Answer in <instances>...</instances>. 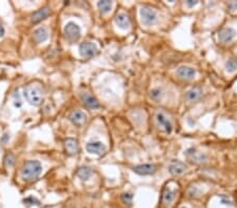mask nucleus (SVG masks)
Instances as JSON below:
<instances>
[{"label": "nucleus", "instance_id": "1", "mask_svg": "<svg viewBox=\"0 0 237 208\" xmlns=\"http://www.w3.org/2000/svg\"><path fill=\"white\" fill-rule=\"evenodd\" d=\"M41 171H42V165L40 164V162L36 161V160H31L23 164L21 171H20V176L25 182H33L40 176Z\"/></svg>", "mask_w": 237, "mask_h": 208}, {"label": "nucleus", "instance_id": "2", "mask_svg": "<svg viewBox=\"0 0 237 208\" xmlns=\"http://www.w3.org/2000/svg\"><path fill=\"white\" fill-rule=\"evenodd\" d=\"M23 96L26 99V101L31 105H34V106H39L43 101V95L41 87L39 85H35V84H30V85L25 87Z\"/></svg>", "mask_w": 237, "mask_h": 208}, {"label": "nucleus", "instance_id": "3", "mask_svg": "<svg viewBox=\"0 0 237 208\" xmlns=\"http://www.w3.org/2000/svg\"><path fill=\"white\" fill-rule=\"evenodd\" d=\"M140 17H141V21L145 25L151 26L157 22V14H156V12L152 8L146 7V5L140 8Z\"/></svg>", "mask_w": 237, "mask_h": 208}, {"label": "nucleus", "instance_id": "4", "mask_svg": "<svg viewBox=\"0 0 237 208\" xmlns=\"http://www.w3.org/2000/svg\"><path fill=\"white\" fill-rule=\"evenodd\" d=\"M80 34H81V29H80L79 25L76 24L73 21L68 22L64 26V35L69 40L72 42L77 41L80 38Z\"/></svg>", "mask_w": 237, "mask_h": 208}, {"label": "nucleus", "instance_id": "5", "mask_svg": "<svg viewBox=\"0 0 237 208\" xmlns=\"http://www.w3.org/2000/svg\"><path fill=\"white\" fill-rule=\"evenodd\" d=\"M79 53L85 58H92L98 53V49L93 42H83L79 45Z\"/></svg>", "mask_w": 237, "mask_h": 208}, {"label": "nucleus", "instance_id": "6", "mask_svg": "<svg viewBox=\"0 0 237 208\" xmlns=\"http://www.w3.org/2000/svg\"><path fill=\"white\" fill-rule=\"evenodd\" d=\"M69 119L76 127H82L86 122V115L81 110H74L69 116Z\"/></svg>", "mask_w": 237, "mask_h": 208}, {"label": "nucleus", "instance_id": "7", "mask_svg": "<svg viewBox=\"0 0 237 208\" xmlns=\"http://www.w3.org/2000/svg\"><path fill=\"white\" fill-rule=\"evenodd\" d=\"M80 98H81L82 103L88 108H90V109H98V108H100V104L99 102H98V100L94 96L89 94V93H82V94H80Z\"/></svg>", "mask_w": 237, "mask_h": 208}, {"label": "nucleus", "instance_id": "8", "mask_svg": "<svg viewBox=\"0 0 237 208\" xmlns=\"http://www.w3.org/2000/svg\"><path fill=\"white\" fill-rule=\"evenodd\" d=\"M237 33L232 28H224L218 32V39L223 43H229L236 37Z\"/></svg>", "mask_w": 237, "mask_h": 208}, {"label": "nucleus", "instance_id": "9", "mask_svg": "<svg viewBox=\"0 0 237 208\" xmlns=\"http://www.w3.org/2000/svg\"><path fill=\"white\" fill-rule=\"evenodd\" d=\"M86 152L90 153H94V155H101L107 150V146L104 145L100 141H93L89 142L85 146Z\"/></svg>", "mask_w": 237, "mask_h": 208}, {"label": "nucleus", "instance_id": "10", "mask_svg": "<svg viewBox=\"0 0 237 208\" xmlns=\"http://www.w3.org/2000/svg\"><path fill=\"white\" fill-rule=\"evenodd\" d=\"M156 121H157L158 125H159L160 127H163L164 129V131H166L168 135H170L171 132H172V131H173L172 123H171L170 120L168 119L163 113H160L159 111V113L156 114Z\"/></svg>", "mask_w": 237, "mask_h": 208}, {"label": "nucleus", "instance_id": "11", "mask_svg": "<svg viewBox=\"0 0 237 208\" xmlns=\"http://www.w3.org/2000/svg\"><path fill=\"white\" fill-rule=\"evenodd\" d=\"M177 76L181 78V79L192 80L196 76V71L193 67H190V66H180L177 69Z\"/></svg>", "mask_w": 237, "mask_h": 208}, {"label": "nucleus", "instance_id": "12", "mask_svg": "<svg viewBox=\"0 0 237 208\" xmlns=\"http://www.w3.org/2000/svg\"><path fill=\"white\" fill-rule=\"evenodd\" d=\"M134 173L140 176H149L153 174L156 171V166L154 164H140L133 168Z\"/></svg>", "mask_w": 237, "mask_h": 208}, {"label": "nucleus", "instance_id": "13", "mask_svg": "<svg viewBox=\"0 0 237 208\" xmlns=\"http://www.w3.org/2000/svg\"><path fill=\"white\" fill-rule=\"evenodd\" d=\"M50 15H51V8L49 7L42 8H40V10L36 11L35 13L32 15L31 21H32V23H38V22H40V21L47 19Z\"/></svg>", "mask_w": 237, "mask_h": 208}, {"label": "nucleus", "instance_id": "14", "mask_svg": "<svg viewBox=\"0 0 237 208\" xmlns=\"http://www.w3.org/2000/svg\"><path fill=\"white\" fill-rule=\"evenodd\" d=\"M115 23L119 29H128L131 26V18L124 13L117 14L115 16Z\"/></svg>", "mask_w": 237, "mask_h": 208}, {"label": "nucleus", "instance_id": "15", "mask_svg": "<svg viewBox=\"0 0 237 208\" xmlns=\"http://www.w3.org/2000/svg\"><path fill=\"white\" fill-rule=\"evenodd\" d=\"M187 165L179 161H173L169 166V171L173 176H178V174L184 173L187 170Z\"/></svg>", "mask_w": 237, "mask_h": 208}, {"label": "nucleus", "instance_id": "16", "mask_svg": "<svg viewBox=\"0 0 237 208\" xmlns=\"http://www.w3.org/2000/svg\"><path fill=\"white\" fill-rule=\"evenodd\" d=\"M64 147H65L67 152L71 156L76 155V153L79 152V146H78L77 140H75L73 138H68L67 140L64 141Z\"/></svg>", "mask_w": 237, "mask_h": 208}, {"label": "nucleus", "instance_id": "17", "mask_svg": "<svg viewBox=\"0 0 237 208\" xmlns=\"http://www.w3.org/2000/svg\"><path fill=\"white\" fill-rule=\"evenodd\" d=\"M49 38V32L46 28H39L34 32V39L37 43H43Z\"/></svg>", "mask_w": 237, "mask_h": 208}, {"label": "nucleus", "instance_id": "18", "mask_svg": "<svg viewBox=\"0 0 237 208\" xmlns=\"http://www.w3.org/2000/svg\"><path fill=\"white\" fill-rule=\"evenodd\" d=\"M202 95V88L200 86H194L190 90H188L185 98L188 101H196Z\"/></svg>", "mask_w": 237, "mask_h": 208}, {"label": "nucleus", "instance_id": "19", "mask_svg": "<svg viewBox=\"0 0 237 208\" xmlns=\"http://www.w3.org/2000/svg\"><path fill=\"white\" fill-rule=\"evenodd\" d=\"M185 155H187V157H189L190 159L194 160L195 162H199V163H202V162H206L207 161V156L206 155H202V153L197 152L194 148L188 149L187 152H185Z\"/></svg>", "mask_w": 237, "mask_h": 208}, {"label": "nucleus", "instance_id": "20", "mask_svg": "<svg viewBox=\"0 0 237 208\" xmlns=\"http://www.w3.org/2000/svg\"><path fill=\"white\" fill-rule=\"evenodd\" d=\"M93 174V170L91 167L88 166H82L80 167L77 171V176L80 178L82 181H88L90 180V178L92 177Z\"/></svg>", "mask_w": 237, "mask_h": 208}, {"label": "nucleus", "instance_id": "21", "mask_svg": "<svg viewBox=\"0 0 237 208\" xmlns=\"http://www.w3.org/2000/svg\"><path fill=\"white\" fill-rule=\"evenodd\" d=\"M176 197V190H172L170 188H166L163 195V200L164 204H170L174 201Z\"/></svg>", "mask_w": 237, "mask_h": 208}, {"label": "nucleus", "instance_id": "22", "mask_svg": "<svg viewBox=\"0 0 237 208\" xmlns=\"http://www.w3.org/2000/svg\"><path fill=\"white\" fill-rule=\"evenodd\" d=\"M98 8L100 10V12L102 14H107L109 13L111 11V8H112V5H113V2L112 1H109V0H103V1H98Z\"/></svg>", "mask_w": 237, "mask_h": 208}, {"label": "nucleus", "instance_id": "23", "mask_svg": "<svg viewBox=\"0 0 237 208\" xmlns=\"http://www.w3.org/2000/svg\"><path fill=\"white\" fill-rule=\"evenodd\" d=\"M163 89L158 88V87L153 88L151 92H150V97H151L152 100H154V101H160L161 98H163Z\"/></svg>", "mask_w": 237, "mask_h": 208}, {"label": "nucleus", "instance_id": "24", "mask_svg": "<svg viewBox=\"0 0 237 208\" xmlns=\"http://www.w3.org/2000/svg\"><path fill=\"white\" fill-rule=\"evenodd\" d=\"M4 165L7 167H12L13 165L15 164V156L13 155V153L8 152L7 153V155L4 156Z\"/></svg>", "mask_w": 237, "mask_h": 208}, {"label": "nucleus", "instance_id": "25", "mask_svg": "<svg viewBox=\"0 0 237 208\" xmlns=\"http://www.w3.org/2000/svg\"><path fill=\"white\" fill-rule=\"evenodd\" d=\"M23 202H25V204H26L28 206H34V205L35 206H40V201H39L38 199L32 197V195L25 198V200H23Z\"/></svg>", "mask_w": 237, "mask_h": 208}, {"label": "nucleus", "instance_id": "26", "mask_svg": "<svg viewBox=\"0 0 237 208\" xmlns=\"http://www.w3.org/2000/svg\"><path fill=\"white\" fill-rule=\"evenodd\" d=\"M226 69L229 73H234L237 69V62L233 59L228 60L226 62Z\"/></svg>", "mask_w": 237, "mask_h": 208}, {"label": "nucleus", "instance_id": "27", "mask_svg": "<svg viewBox=\"0 0 237 208\" xmlns=\"http://www.w3.org/2000/svg\"><path fill=\"white\" fill-rule=\"evenodd\" d=\"M14 101H15V106L16 107H21V100H20V98H19V93H18V89H16L14 92Z\"/></svg>", "mask_w": 237, "mask_h": 208}, {"label": "nucleus", "instance_id": "28", "mask_svg": "<svg viewBox=\"0 0 237 208\" xmlns=\"http://www.w3.org/2000/svg\"><path fill=\"white\" fill-rule=\"evenodd\" d=\"M228 8L231 12H235L237 11V2L236 1H231L228 3Z\"/></svg>", "mask_w": 237, "mask_h": 208}, {"label": "nucleus", "instance_id": "29", "mask_svg": "<svg viewBox=\"0 0 237 208\" xmlns=\"http://www.w3.org/2000/svg\"><path fill=\"white\" fill-rule=\"evenodd\" d=\"M122 199H124V201L125 202V203H131V200H132V195L130 194H124V195H122Z\"/></svg>", "mask_w": 237, "mask_h": 208}, {"label": "nucleus", "instance_id": "30", "mask_svg": "<svg viewBox=\"0 0 237 208\" xmlns=\"http://www.w3.org/2000/svg\"><path fill=\"white\" fill-rule=\"evenodd\" d=\"M185 3H187L189 8H193L194 5L198 3V1H196V0H188V1H185Z\"/></svg>", "mask_w": 237, "mask_h": 208}, {"label": "nucleus", "instance_id": "31", "mask_svg": "<svg viewBox=\"0 0 237 208\" xmlns=\"http://www.w3.org/2000/svg\"><path fill=\"white\" fill-rule=\"evenodd\" d=\"M4 33H5L4 28H3V26H2L1 24H0V37H3V36H4Z\"/></svg>", "mask_w": 237, "mask_h": 208}, {"label": "nucleus", "instance_id": "32", "mask_svg": "<svg viewBox=\"0 0 237 208\" xmlns=\"http://www.w3.org/2000/svg\"><path fill=\"white\" fill-rule=\"evenodd\" d=\"M8 140V135H4L3 137H2V139H1V142H2V143H5Z\"/></svg>", "mask_w": 237, "mask_h": 208}, {"label": "nucleus", "instance_id": "33", "mask_svg": "<svg viewBox=\"0 0 237 208\" xmlns=\"http://www.w3.org/2000/svg\"><path fill=\"white\" fill-rule=\"evenodd\" d=\"M182 208H185V207H182Z\"/></svg>", "mask_w": 237, "mask_h": 208}]
</instances>
